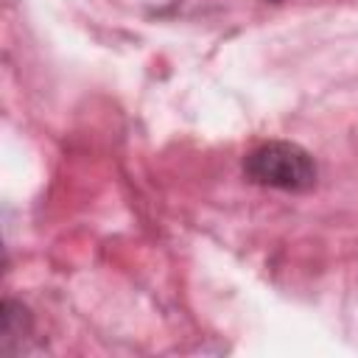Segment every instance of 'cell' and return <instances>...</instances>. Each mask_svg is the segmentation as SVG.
<instances>
[{
  "instance_id": "cell-1",
  "label": "cell",
  "mask_w": 358,
  "mask_h": 358,
  "mask_svg": "<svg viewBox=\"0 0 358 358\" xmlns=\"http://www.w3.org/2000/svg\"><path fill=\"white\" fill-rule=\"evenodd\" d=\"M243 173L260 187L288 190V193H305L316 185V162L313 157L288 140H271L257 145L243 159Z\"/></svg>"
},
{
  "instance_id": "cell-2",
  "label": "cell",
  "mask_w": 358,
  "mask_h": 358,
  "mask_svg": "<svg viewBox=\"0 0 358 358\" xmlns=\"http://www.w3.org/2000/svg\"><path fill=\"white\" fill-rule=\"evenodd\" d=\"M28 333H31V316H28V310L20 302L6 299V305H3V330H0V336H3V352L8 350L11 338L28 336Z\"/></svg>"
}]
</instances>
